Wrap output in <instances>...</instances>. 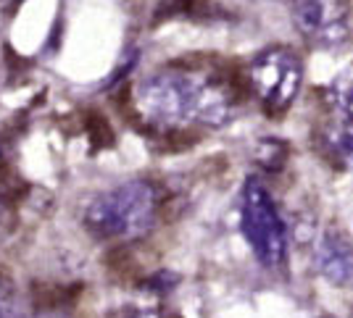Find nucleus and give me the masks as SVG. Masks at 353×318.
<instances>
[{"label":"nucleus","instance_id":"9b49d317","mask_svg":"<svg viewBox=\"0 0 353 318\" xmlns=\"http://www.w3.org/2000/svg\"><path fill=\"white\" fill-rule=\"evenodd\" d=\"M319 318H335V316H319Z\"/></svg>","mask_w":353,"mask_h":318},{"label":"nucleus","instance_id":"9d476101","mask_svg":"<svg viewBox=\"0 0 353 318\" xmlns=\"http://www.w3.org/2000/svg\"><path fill=\"white\" fill-rule=\"evenodd\" d=\"M6 316V292H3V287H0V318Z\"/></svg>","mask_w":353,"mask_h":318},{"label":"nucleus","instance_id":"39448f33","mask_svg":"<svg viewBox=\"0 0 353 318\" xmlns=\"http://www.w3.org/2000/svg\"><path fill=\"white\" fill-rule=\"evenodd\" d=\"M293 21L316 47H340L351 37V16L345 0H295Z\"/></svg>","mask_w":353,"mask_h":318},{"label":"nucleus","instance_id":"423d86ee","mask_svg":"<svg viewBox=\"0 0 353 318\" xmlns=\"http://www.w3.org/2000/svg\"><path fill=\"white\" fill-rule=\"evenodd\" d=\"M314 263L316 271L335 287H348L353 282V245L338 231H327L316 242Z\"/></svg>","mask_w":353,"mask_h":318},{"label":"nucleus","instance_id":"20e7f679","mask_svg":"<svg viewBox=\"0 0 353 318\" xmlns=\"http://www.w3.org/2000/svg\"><path fill=\"white\" fill-rule=\"evenodd\" d=\"M248 82L269 114H282L301 92L303 63L290 47H269L250 61Z\"/></svg>","mask_w":353,"mask_h":318},{"label":"nucleus","instance_id":"6e6552de","mask_svg":"<svg viewBox=\"0 0 353 318\" xmlns=\"http://www.w3.org/2000/svg\"><path fill=\"white\" fill-rule=\"evenodd\" d=\"M324 142L332 150V156L343 160L345 166H353V124L338 121L324 131Z\"/></svg>","mask_w":353,"mask_h":318},{"label":"nucleus","instance_id":"f257e3e1","mask_svg":"<svg viewBox=\"0 0 353 318\" xmlns=\"http://www.w3.org/2000/svg\"><path fill=\"white\" fill-rule=\"evenodd\" d=\"M134 105L145 121L169 129L190 124L219 129L235 116L230 92L216 79L182 69H163L145 76L134 89Z\"/></svg>","mask_w":353,"mask_h":318},{"label":"nucleus","instance_id":"f03ea898","mask_svg":"<svg viewBox=\"0 0 353 318\" xmlns=\"http://www.w3.org/2000/svg\"><path fill=\"white\" fill-rule=\"evenodd\" d=\"M159 198L153 184L143 179L121 182L92 198L85 208V226L101 240L130 242L153 229Z\"/></svg>","mask_w":353,"mask_h":318},{"label":"nucleus","instance_id":"7ed1b4c3","mask_svg":"<svg viewBox=\"0 0 353 318\" xmlns=\"http://www.w3.org/2000/svg\"><path fill=\"white\" fill-rule=\"evenodd\" d=\"M240 226L253 255L264 268H282L288 260V226L272 192L250 176L243 187Z\"/></svg>","mask_w":353,"mask_h":318},{"label":"nucleus","instance_id":"1a4fd4ad","mask_svg":"<svg viewBox=\"0 0 353 318\" xmlns=\"http://www.w3.org/2000/svg\"><path fill=\"white\" fill-rule=\"evenodd\" d=\"M117 318H163L159 308H150V305H127L119 310Z\"/></svg>","mask_w":353,"mask_h":318},{"label":"nucleus","instance_id":"0eeeda50","mask_svg":"<svg viewBox=\"0 0 353 318\" xmlns=\"http://www.w3.org/2000/svg\"><path fill=\"white\" fill-rule=\"evenodd\" d=\"M327 98H330V105L335 108V114L340 116V121L353 124V69L338 74L330 82Z\"/></svg>","mask_w":353,"mask_h":318}]
</instances>
